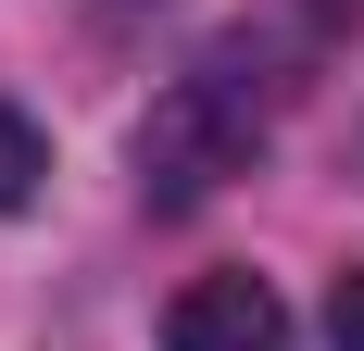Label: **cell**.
<instances>
[{"label":"cell","instance_id":"5","mask_svg":"<svg viewBox=\"0 0 364 351\" xmlns=\"http://www.w3.org/2000/svg\"><path fill=\"white\" fill-rule=\"evenodd\" d=\"M327 351H364V264L327 288Z\"/></svg>","mask_w":364,"mask_h":351},{"label":"cell","instance_id":"2","mask_svg":"<svg viewBox=\"0 0 364 351\" xmlns=\"http://www.w3.org/2000/svg\"><path fill=\"white\" fill-rule=\"evenodd\" d=\"M164 351H289V301L264 276H188L176 301H164Z\"/></svg>","mask_w":364,"mask_h":351},{"label":"cell","instance_id":"4","mask_svg":"<svg viewBox=\"0 0 364 351\" xmlns=\"http://www.w3.org/2000/svg\"><path fill=\"white\" fill-rule=\"evenodd\" d=\"M38 188H50V139H38L13 101H0V213H26Z\"/></svg>","mask_w":364,"mask_h":351},{"label":"cell","instance_id":"3","mask_svg":"<svg viewBox=\"0 0 364 351\" xmlns=\"http://www.w3.org/2000/svg\"><path fill=\"white\" fill-rule=\"evenodd\" d=\"M327 50V0H252V26H239V63L264 88H301V63Z\"/></svg>","mask_w":364,"mask_h":351},{"label":"cell","instance_id":"1","mask_svg":"<svg viewBox=\"0 0 364 351\" xmlns=\"http://www.w3.org/2000/svg\"><path fill=\"white\" fill-rule=\"evenodd\" d=\"M264 163V101H252V75H176V88H151L139 113V201L151 213H201L226 188V176H252Z\"/></svg>","mask_w":364,"mask_h":351}]
</instances>
